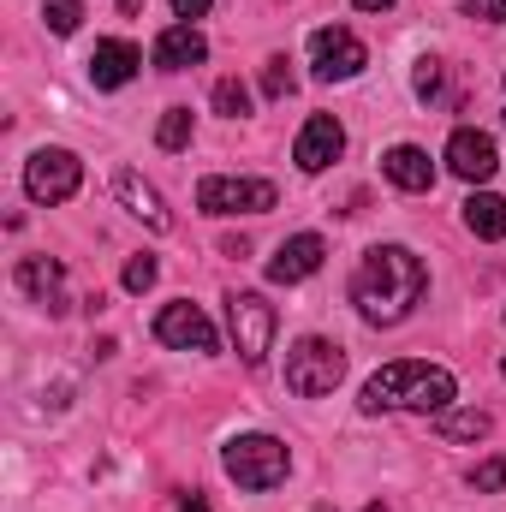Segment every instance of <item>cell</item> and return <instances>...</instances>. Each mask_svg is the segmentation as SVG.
<instances>
[{
    "mask_svg": "<svg viewBox=\"0 0 506 512\" xmlns=\"http://www.w3.org/2000/svg\"><path fill=\"white\" fill-rule=\"evenodd\" d=\"M471 18H489V24H506V0H465Z\"/></svg>",
    "mask_w": 506,
    "mask_h": 512,
    "instance_id": "obj_27",
    "label": "cell"
},
{
    "mask_svg": "<svg viewBox=\"0 0 506 512\" xmlns=\"http://www.w3.org/2000/svg\"><path fill=\"white\" fill-rule=\"evenodd\" d=\"M465 227H471L477 239H506V197L477 191V197L465 203Z\"/></svg>",
    "mask_w": 506,
    "mask_h": 512,
    "instance_id": "obj_18",
    "label": "cell"
},
{
    "mask_svg": "<svg viewBox=\"0 0 506 512\" xmlns=\"http://www.w3.org/2000/svg\"><path fill=\"white\" fill-rule=\"evenodd\" d=\"M18 292H30L48 310H66V298H60V262L54 256H24L18 262Z\"/></svg>",
    "mask_w": 506,
    "mask_h": 512,
    "instance_id": "obj_17",
    "label": "cell"
},
{
    "mask_svg": "<svg viewBox=\"0 0 506 512\" xmlns=\"http://www.w3.org/2000/svg\"><path fill=\"white\" fill-rule=\"evenodd\" d=\"M447 167L459 173V179H471V185H483L495 167H501V149H495V137L489 131H471L459 126L453 137H447Z\"/></svg>",
    "mask_w": 506,
    "mask_h": 512,
    "instance_id": "obj_10",
    "label": "cell"
},
{
    "mask_svg": "<svg viewBox=\"0 0 506 512\" xmlns=\"http://www.w3.org/2000/svg\"><path fill=\"white\" fill-rule=\"evenodd\" d=\"M78 185H84V161L72 149H36L24 161V191L36 203H48V209L66 203V197H78Z\"/></svg>",
    "mask_w": 506,
    "mask_h": 512,
    "instance_id": "obj_5",
    "label": "cell"
},
{
    "mask_svg": "<svg viewBox=\"0 0 506 512\" xmlns=\"http://www.w3.org/2000/svg\"><path fill=\"white\" fill-rule=\"evenodd\" d=\"M42 24H48L54 36H72V30L84 24V6H78V0H48V6H42Z\"/></svg>",
    "mask_w": 506,
    "mask_h": 512,
    "instance_id": "obj_21",
    "label": "cell"
},
{
    "mask_svg": "<svg viewBox=\"0 0 506 512\" xmlns=\"http://www.w3.org/2000/svg\"><path fill=\"white\" fill-rule=\"evenodd\" d=\"M381 173H387L399 191H429V185H435V161H429L417 143H399V149H387V155H381Z\"/></svg>",
    "mask_w": 506,
    "mask_h": 512,
    "instance_id": "obj_16",
    "label": "cell"
},
{
    "mask_svg": "<svg viewBox=\"0 0 506 512\" xmlns=\"http://www.w3.org/2000/svg\"><path fill=\"white\" fill-rule=\"evenodd\" d=\"M215 108H221L227 120H245V114H251V90H245L239 78H221V84H215Z\"/></svg>",
    "mask_w": 506,
    "mask_h": 512,
    "instance_id": "obj_22",
    "label": "cell"
},
{
    "mask_svg": "<svg viewBox=\"0 0 506 512\" xmlns=\"http://www.w3.org/2000/svg\"><path fill=\"white\" fill-rule=\"evenodd\" d=\"M346 376V352L334 346V340H298L292 352H286V387L298 393V399H322V393H334Z\"/></svg>",
    "mask_w": 506,
    "mask_h": 512,
    "instance_id": "obj_3",
    "label": "cell"
},
{
    "mask_svg": "<svg viewBox=\"0 0 506 512\" xmlns=\"http://www.w3.org/2000/svg\"><path fill=\"white\" fill-rule=\"evenodd\" d=\"M441 435L447 441H483L489 435V411H441Z\"/></svg>",
    "mask_w": 506,
    "mask_h": 512,
    "instance_id": "obj_19",
    "label": "cell"
},
{
    "mask_svg": "<svg viewBox=\"0 0 506 512\" xmlns=\"http://www.w3.org/2000/svg\"><path fill=\"white\" fill-rule=\"evenodd\" d=\"M292 84H298V78H292V60H286V54H274V60L262 66V96H274V102H280V96H292Z\"/></svg>",
    "mask_w": 506,
    "mask_h": 512,
    "instance_id": "obj_23",
    "label": "cell"
},
{
    "mask_svg": "<svg viewBox=\"0 0 506 512\" xmlns=\"http://www.w3.org/2000/svg\"><path fill=\"white\" fill-rule=\"evenodd\" d=\"M280 203V191L268 179H203L197 185V209L203 215H268Z\"/></svg>",
    "mask_w": 506,
    "mask_h": 512,
    "instance_id": "obj_6",
    "label": "cell"
},
{
    "mask_svg": "<svg viewBox=\"0 0 506 512\" xmlns=\"http://www.w3.org/2000/svg\"><path fill=\"white\" fill-rule=\"evenodd\" d=\"M322 256H328V245H322L316 233H298V239H286L280 251L268 256V280H280V286H292V280H310V274L322 268Z\"/></svg>",
    "mask_w": 506,
    "mask_h": 512,
    "instance_id": "obj_12",
    "label": "cell"
},
{
    "mask_svg": "<svg viewBox=\"0 0 506 512\" xmlns=\"http://www.w3.org/2000/svg\"><path fill=\"white\" fill-rule=\"evenodd\" d=\"M155 274H161V268H155V256H131V262H126V292H149V286H155Z\"/></svg>",
    "mask_w": 506,
    "mask_h": 512,
    "instance_id": "obj_24",
    "label": "cell"
},
{
    "mask_svg": "<svg viewBox=\"0 0 506 512\" xmlns=\"http://www.w3.org/2000/svg\"><path fill=\"white\" fill-rule=\"evenodd\" d=\"M453 370H441V364H417V358H399V364H381L376 376L364 382L358 393V405L381 417V411H423V417H441L447 405H453Z\"/></svg>",
    "mask_w": 506,
    "mask_h": 512,
    "instance_id": "obj_2",
    "label": "cell"
},
{
    "mask_svg": "<svg viewBox=\"0 0 506 512\" xmlns=\"http://www.w3.org/2000/svg\"><path fill=\"white\" fill-rule=\"evenodd\" d=\"M227 322H233V346L245 364H262L274 346V304L262 292H233L227 298Z\"/></svg>",
    "mask_w": 506,
    "mask_h": 512,
    "instance_id": "obj_8",
    "label": "cell"
},
{
    "mask_svg": "<svg viewBox=\"0 0 506 512\" xmlns=\"http://www.w3.org/2000/svg\"><path fill=\"white\" fill-rule=\"evenodd\" d=\"M203 60H209L203 30L173 24V30H161V36H155V66H161V72H185V66H203Z\"/></svg>",
    "mask_w": 506,
    "mask_h": 512,
    "instance_id": "obj_14",
    "label": "cell"
},
{
    "mask_svg": "<svg viewBox=\"0 0 506 512\" xmlns=\"http://www.w3.org/2000/svg\"><path fill=\"white\" fill-rule=\"evenodd\" d=\"M155 340L173 346V352H215V322L197 304H167L155 316Z\"/></svg>",
    "mask_w": 506,
    "mask_h": 512,
    "instance_id": "obj_9",
    "label": "cell"
},
{
    "mask_svg": "<svg viewBox=\"0 0 506 512\" xmlns=\"http://www.w3.org/2000/svg\"><path fill=\"white\" fill-rule=\"evenodd\" d=\"M340 149H346L340 120H334V114H316V120H304V131H298L292 161H298L304 173H322V167H334V161H340Z\"/></svg>",
    "mask_w": 506,
    "mask_h": 512,
    "instance_id": "obj_11",
    "label": "cell"
},
{
    "mask_svg": "<svg viewBox=\"0 0 506 512\" xmlns=\"http://www.w3.org/2000/svg\"><path fill=\"white\" fill-rule=\"evenodd\" d=\"M209 6H215V0H173V12H179V18H203Z\"/></svg>",
    "mask_w": 506,
    "mask_h": 512,
    "instance_id": "obj_28",
    "label": "cell"
},
{
    "mask_svg": "<svg viewBox=\"0 0 506 512\" xmlns=\"http://www.w3.org/2000/svg\"><path fill=\"white\" fill-rule=\"evenodd\" d=\"M352 6H358V12H387L393 0H352Z\"/></svg>",
    "mask_w": 506,
    "mask_h": 512,
    "instance_id": "obj_30",
    "label": "cell"
},
{
    "mask_svg": "<svg viewBox=\"0 0 506 512\" xmlns=\"http://www.w3.org/2000/svg\"><path fill=\"white\" fill-rule=\"evenodd\" d=\"M310 66H316L322 84H340V78H358V72L370 66V48H364L346 24H322V30L310 36Z\"/></svg>",
    "mask_w": 506,
    "mask_h": 512,
    "instance_id": "obj_7",
    "label": "cell"
},
{
    "mask_svg": "<svg viewBox=\"0 0 506 512\" xmlns=\"http://www.w3.org/2000/svg\"><path fill=\"white\" fill-rule=\"evenodd\" d=\"M417 96H423V102L441 96V60H417Z\"/></svg>",
    "mask_w": 506,
    "mask_h": 512,
    "instance_id": "obj_26",
    "label": "cell"
},
{
    "mask_svg": "<svg viewBox=\"0 0 506 512\" xmlns=\"http://www.w3.org/2000/svg\"><path fill=\"white\" fill-rule=\"evenodd\" d=\"M137 66H143V54L131 48V42H96V54H90V84L96 90H120L137 78Z\"/></svg>",
    "mask_w": 506,
    "mask_h": 512,
    "instance_id": "obj_15",
    "label": "cell"
},
{
    "mask_svg": "<svg viewBox=\"0 0 506 512\" xmlns=\"http://www.w3.org/2000/svg\"><path fill=\"white\" fill-rule=\"evenodd\" d=\"M179 512H209V501H203V495H185V501H179Z\"/></svg>",
    "mask_w": 506,
    "mask_h": 512,
    "instance_id": "obj_29",
    "label": "cell"
},
{
    "mask_svg": "<svg viewBox=\"0 0 506 512\" xmlns=\"http://www.w3.org/2000/svg\"><path fill=\"white\" fill-rule=\"evenodd\" d=\"M221 459L239 489H274V483H286V465H292L286 441H274V435H233Z\"/></svg>",
    "mask_w": 506,
    "mask_h": 512,
    "instance_id": "obj_4",
    "label": "cell"
},
{
    "mask_svg": "<svg viewBox=\"0 0 506 512\" xmlns=\"http://www.w3.org/2000/svg\"><path fill=\"white\" fill-rule=\"evenodd\" d=\"M501 376H506V358H501Z\"/></svg>",
    "mask_w": 506,
    "mask_h": 512,
    "instance_id": "obj_32",
    "label": "cell"
},
{
    "mask_svg": "<svg viewBox=\"0 0 506 512\" xmlns=\"http://www.w3.org/2000/svg\"><path fill=\"white\" fill-rule=\"evenodd\" d=\"M155 143L161 149H185L191 143V108H167L161 126H155Z\"/></svg>",
    "mask_w": 506,
    "mask_h": 512,
    "instance_id": "obj_20",
    "label": "cell"
},
{
    "mask_svg": "<svg viewBox=\"0 0 506 512\" xmlns=\"http://www.w3.org/2000/svg\"><path fill=\"white\" fill-rule=\"evenodd\" d=\"M471 483H477L483 495H495V489H506V459H483V465L471 471Z\"/></svg>",
    "mask_w": 506,
    "mask_h": 512,
    "instance_id": "obj_25",
    "label": "cell"
},
{
    "mask_svg": "<svg viewBox=\"0 0 506 512\" xmlns=\"http://www.w3.org/2000/svg\"><path fill=\"white\" fill-rule=\"evenodd\" d=\"M316 512H328V507H316Z\"/></svg>",
    "mask_w": 506,
    "mask_h": 512,
    "instance_id": "obj_33",
    "label": "cell"
},
{
    "mask_svg": "<svg viewBox=\"0 0 506 512\" xmlns=\"http://www.w3.org/2000/svg\"><path fill=\"white\" fill-rule=\"evenodd\" d=\"M423 286H429V268L405 245H376L352 274V304H358V316L370 328H393V322H405L417 310Z\"/></svg>",
    "mask_w": 506,
    "mask_h": 512,
    "instance_id": "obj_1",
    "label": "cell"
},
{
    "mask_svg": "<svg viewBox=\"0 0 506 512\" xmlns=\"http://www.w3.org/2000/svg\"><path fill=\"white\" fill-rule=\"evenodd\" d=\"M114 197L126 203L149 233H167V227H173V215H167V203H161V191H155L149 179H137V173H114Z\"/></svg>",
    "mask_w": 506,
    "mask_h": 512,
    "instance_id": "obj_13",
    "label": "cell"
},
{
    "mask_svg": "<svg viewBox=\"0 0 506 512\" xmlns=\"http://www.w3.org/2000/svg\"><path fill=\"white\" fill-rule=\"evenodd\" d=\"M364 512H387V507H381V501H376V507H364Z\"/></svg>",
    "mask_w": 506,
    "mask_h": 512,
    "instance_id": "obj_31",
    "label": "cell"
}]
</instances>
